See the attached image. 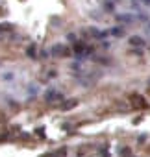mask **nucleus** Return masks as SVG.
<instances>
[{"label":"nucleus","instance_id":"1","mask_svg":"<svg viewBox=\"0 0 150 157\" xmlns=\"http://www.w3.org/2000/svg\"><path fill=\"white\" fill-rule=\"evenodd\" d=\"M13 78H15V74H13L11 70L2 72V80H4V82H13Z\"/></svg>","mask_w":150,"mask_h":157}]
</instances>
